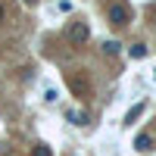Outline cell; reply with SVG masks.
Here are the masks:
<instances>
[{"instance_id": "1", "label": "cell", "mask_w": 156, "mask_h": 156, "mask_svg": "<svg viewBox=\"0 0 156 156\" xmlns=\"http://www.w3.org/2000/svg\"><path fill=\"white\" fill-rule=\"evenodd\" d=\"M87 37H90L87 25H84V22H72V28H69V41H72V44H84Z\"/></svg>"}, {"instance_id": "2", "label": "cell", "mask_w": 156, "mask_h": 156, "mask_svg": "<svg viewBox=\"0 0 156 156\" xmlns=\"http://www.w3.org/2000/svg\"><path fill=\"white\" fill-rule=\"evenodd\" d=\"M109 22H112V25H125V22H128V9L119 6V3L109 6Z\"/></svg>"}, {"instance_id": "3", "label": "cell", "mask_w": 156, "mask_h": 156, "mask_svg": "<svg viewBox=\"0 0 156 156\" xmlns=\"http://www.w3.org/2000/svg\"><path fill=\"white\" fill-rule=\"evenodd\" d=\"M69 87H72V94H78V97H84V94H87V81H84V78H78V75L69 78Z\"/></svg>"}, {"instance_id": "4", "label": "cell", "mask_w": 156, "mask_h": 156, "mask_svg": "<svg viewBox=\"0 0 156 156\" xmlns=\"http://www.w3.org/2000/svg\"><path fill=\"white\" fill-rule=\"evenodd\" d=\"M144 109H147V103H137V106H131V109H128V115H125V125H131V122H134Z\"/></svg>"}, {"instance_id": "5", "label": "cell", "mask_w": 156, "mask_h": 156, "mask_svg": "<svg viewBox=\"0 0 156 156\" xmlns=\"http://www.w3.org/2000/svg\"><path fill=\"white\" fill-rule=\"evenodd\" d=\"M134 147H137V150H140V153H147V150H150V147H153V137H150V134H140V137H137V140H134Z\"/></svg>"}, {"instance_id": "6", "label": "cell", "mask_w": 156, "mask_h": 156, "mask_svg": "<svg viewBox=\"0 0 156 156\" xmlns=\"http://www.w3.org/2000/svg\"><path fill=\"white\" fill-rule=\"evenodd\" d=\"M31 156H53V153H50V147H47V144H34Z\"/></svg>"}, {"instance_id": "7", "label": "cell", "mask_w": 156, "mask_h": 156, "mask_svg": "<svg viewBox=\"0 0 156 156\" xmlns=\"http://www.w3.org/2000/svg\"><path fill=\"white\" fill-rule=\"evenodd\" d=\"M131 56H134V59L147 56V47H144V44H134V47H131Z\"/></svg>"}, {"instance_id": "8", "label": "cell", "mask_w": 156, "mask_h": 156, "mask_svg": "<svg viewBox=\"0 0 156 156\" xmlns=\"http://www.w3.org/2000/svg\"><path fill=\"white\" fill-rule=\"evenodd\" d=\"M103 50H106V53H119V44H115V41H106V44H103Z\"/></svg>"}, {"instance_id": "9", "label": "cell", "mask_w": 156, "mask_h": 156, "mask_svg": "<svg viewBox=\"0 0 156 156\" xmlns=\"http://www.w3.org/2000/svg\"><path fill=\"white\" fill-rule=\"evenodd\" d=\"M56 97H59V94H56V90H53V87H47V90H44V100H47V103H53Z\"/></svg>"}, {"instance_id": "10", "label": "cell", "mask_w": 156, "mask_h": 156, "mask_svg": "<svg viewBox=\"0 0 156 156\" xmlns=\"http://www.w3.org/2000/svg\"><path fill=\"white\" fill-rule=\"evenodd\" d=\"M3 19H6V6L0 3V22H3Z\"/></svg>"}, {"instance_id": "11", "label": "cell", "mask_w": 156, "mask_h": 156, "mask_svg": "<svg viewBox=\"0 0 156 156\" xmlns=\"http://www.w3.org/2000/svg\"><path fill=\"white\" fill-rule=\"evenodd\" d=\"M25 3H28V6H34V3H37V0H25Z\"/></svg>"}]
</instances>
